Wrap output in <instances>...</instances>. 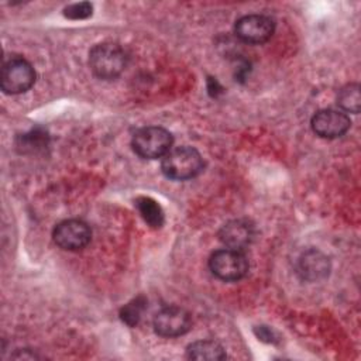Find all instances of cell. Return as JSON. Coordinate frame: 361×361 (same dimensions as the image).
I'll list each match as a JSON object with an SVG mask.
<instances>
[{"label":"cell","mask_w":361,"mask_h":361,"mask_svg":"<svg viewBox=\"0 0 361 361\" xmlns=\"http://www.w3.org/2000/svg\"><path fill=\"white\" fill-rule=\"evenodd\" d=\"M351 126L350 117L338 110L324 109L312 117V130L322 138H337L344 135Z\"/></svg>","instance_id":"9"},{"label":"cell","mask_w":361,"mask_h":361,"mask_svg":"<svg viewBox=\"0 0 361 361\" xmlns=\"http://www.w3.org/2000/svg\"><path fill=\"white\" fill-rule=\"evenodd\" d=\"M35 82V71L24 58L14 56L8 59L1 69L0 86L7 94H20L27 92Z\"/></svg>","instance_id":"5"},{"label":"cell","mask_w":361,"mask_h":361,"mask_svg":"<svg viewBox=\"0 0 361 361\" xmlns=\"http://www.w3.org/2000/svg\"><path fill=\"white\" fill-rule=\"evenodd\" d=\"M147 307V299L144 296H137L127 305H124L120 310V317L121 320L128 324V326H135L138 324L144 310Z\"/></svg>","instance_id":"15"},{"label":"cell","mask_w":361,"mask_h":361,"mask_svg":"<svg viewBox=\"0 0 361 361\" xmlns=\"http://www.w3.org/2000/svg\"><path fill=\"white\" fill-rule=\"evenodd\" d=\"M203 158L193 147L171 148L162 158V173L173 180H188L203 171Z\"/></svg>","instance_id":"1"},{"label":"cell","mask_w":361,"mask_h":361,"mask_svg":"<svg viewBox=\"0 0 361 361\" xmlns=\"http://www.w3.org/2000/svg\"><path fill=\"white\" fill-rule=\"evenodd\" d=\"M44 144H47V134L38 130H32L28 134H24L21 138V147H24V149H38L41 147H44Z\"/></svg>","instance_id":"17"},{"label":"cell","mask_w":361,"mask_h":361,"mask_svg":"<svg viewBox=\"0 0 361 361\" xmlns=\"http://www.w3.org/2000/svg\"><path fill=\"white\" fill-rule=\"evenodd\" d=\"M207 83H209V92H210V94L212 96H216L219 92H221V86L219 85V82L216 80V79H213V78H209V80H207Z\"/></svg>","instance_id":"18"},{"label":"cell","mask_w":361,"mask_h":361,"mask_svg":"<svg viewBox=\"0 0 361 361\" xmlns=\"http://www.w3.org/2000/svg\"><path fill=\"white\" fill-rule=\"evenodd\" d=\"M172 134L164 127H144L135 131L131 140L134 152L145 159H157L164 157L172 148Z\"/></svg>","instance_id":"3"},{"label":"cell","mask_w":361,"mask_h":361,"mask_svg":"<svg viewBox=\"0 0 361 361\" xmlns=\"http://www.w3.org/2000/svg\"><path fill=\"white\" fill-rule=\"evenodd\" d=\"M275 31V23L262 14H248L235 21V35L247 44H264Z\"/></svg>","instance_id":"8"},{"label":"cell","mask_w":361,"mask_h":361,"mask_svg":"<svg viewBox=\"0 0 361 361\" xmlns=\"http://www.w3.org/2000/svg\"><path fill=\"white\" fill-rule=\"evenodd\" d=\"M209 267L213 275L226 282L240 281L248 272V259L247 257L233 248L217 250L212 254L209 259Z\"/></svg>","instance_id":"4"},{"label":"cell","mask_w":361,"mask_h":361,"mask_svg":"<svg viewBox=\"0 0 361 361\" xmlns=\"http://www.w3.org/2000/svg\"><path fill=\"white\" fill-rule=\"evenodd\" d=\"M126 65L127 54L116 42H100L89 52V66L100 79H116L126 69Z\"/></svg>","instance_id":"2"},{"label":"cell","mask_w":361,"mask_h":361,"mask_svg":"<svg viewBox=\"0 0 361 361\" xmlns=\"http://www.w3.org/2000/svg\"><path fill=\"white\" fill-rule=\"evenodd\" d=\"M298 275L307 282H319L329 276L330 261L322 251L310 248L302 252L296 264Z\"/></svg>","instance_id":"10"},{"label":"cell","mask_w":361,"mask_h":361,"mask_svg":"<svg viewBox=\"0 0 361 361\" xmlns=\"http://www.w3.org/2000/svg\"><path fill=\"white\" fill-rule=\"evenodd\" d=\"M337 104L350 113L357 114L361 107V94L358 83H348L340 89L337 94Z\"/></svg>","instance_id":"14"},{"label":"cell","mask_w":361,"mask_h":361,"mask_svg":"<svg viewBox=\"0 0 361 361\" xmlns=\"http://www.w3.org/2000/svg\"><path fill=\"white\" fill-rule=\"evenodd\" d=\"M93 6L89 1H80L69 4L63 8V16L71 20H83L92 16Z\"/></svg>","instance_id":"16"},{"label":"cell","mask_w":361,"mask_h":361,"mask_svg":"<svg viewBox=\"0 0 361 361\" xmlns=\"http://www.w3.org/2000/svg\"><path fill=\"white\" fill-rule=\"evenodd\" d=\"M90 237V227L78 219H69L58 223L52 233L55 244L68 251H78L85 248L89 244Z\"/></svg>","instance_id":"7"},{"label":"cell","mask_w":361,"mask_h":361,"mask_svg":"<svg viewBox=\"0 0 361 361\" xmlns=\"http://www.w3.org/2000/svg\"><path fill=\"white\" fill-rule=\"evenodd\" d=\"M154 330L162 337H179L192 327V319L188 310L180 306H165L154 316Z\"/></svg>","instance_id":"6"},{"label":"cell","mask_w":361,"mask_h":361,"mask_svg":"<svg viewBox=\"0 0 361 361\" xmlns=\"http://www.w3.org/2000/svg\"><path fill=\"white\" fill-rule=\"evenodd\" d=\"M186 357L189 360H200V361H217L224 360L226 353L224 348L213 340H199L188 345Z\"/></svg>","instance_id":"12"},{"label":"cell","mask_w":361,"mask_h":361,"mask_svg":"<svg viewBox=\"0 0 361 361\" xmlns=\"http://www.w3.org/2000/svg\"><path fill=\"white\" fill-rule=\"evenodd\" d=\"M134 203H135L138 213L141 214V217L149 227H152V228L162 227V224L165 221V216H164L162 207L159 206V203L157 200H154L152 197H148V196H140L135 199Z\"/></svg>","instance_id":"13"},{"label":"cell","mask_w":361,"mask_h":361,"mask_svg":"<svg viewBox=\"0 0 361 361\" xmlns=\"http://www.w3.org/2000/svg\"><path fill=\"white\" fill-rule=\"evenodd\" d=\"M258 337L261 340H267V341H272V330L268 329V327H264L261 326L259 327V333H258Z\"/></svg>","instance_id":"19"},{"label":"cell","mask_w":361,"mask_h":361,"mask_svg":"<svg viewBox=\"0 0 361 361\" xmlns=\"http://www.w3.org/2000/svg\"><path fill=\"white\" fill-rule=\"evenodd\" d=\"M255 237L254 226L244 219H235L226 223L221 230L219 231L220 241L233 250L241 251L243 248L248 247Z\"/></svg>","instance_id":"11"}]
</instances>
